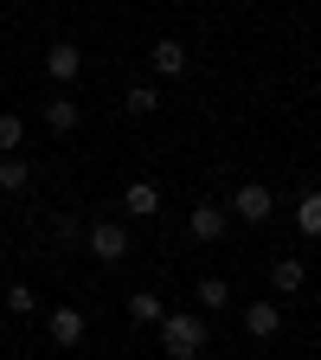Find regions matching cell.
<instances>
[{"label": "cell", "instance_id": "6da1fadb", "mask_svg": "<svg viewBox=\"0 0 321 360\" xmlns=\"http://www.w3.org/2000/svg\"><path fill=\"white\" fill-rule=\"evenodd\" d=\"M155 328H161L167 360H199V347H206V315H193V309H167Z\"/></svg>", "mask_w": 321, "mask_h": 360}, {"label": "cell", "instance_id": "7a4b0ae2", "mask_svg": "<svg viewBox=\"0 0 321 360\" xmlns=\"http://www.w3.org/2000/svg\"><path fill=\"white\" fill-rule=\"evenodd\" d=\"M232 212H238L244 225H263L270 212H277V200H270V187H263V180H244V187L232 193Z\"/></svg>", "mask_w": 321, "mask_h": 360}, {"label": "cell", "instance_id": "3957f363", "mask_svg": "<svg viewBox=\"0 0 321 360\" xmlns=\"http://www.w3.org/2000/svg\"><path fill=\"white\" fill-rule=\"evenodd\" d=\"M90 251H97L103 264H122V257H129V232H122L116 219H103L97 232H90Z\"/></svg>", "mask_w": 321, "mask_h": 360}, {"label": "cell", "instance_id": "277c9868", "mask_svg": "<svg viewBox=\"0 0 321 360\" xmlns=\"http://www.w3.org/2000/svg\"><path fill=\"white\" fill-rule=\"evenodd\" d=\"M244 328H251L257 341H270V335H283V309L270 302V296H263V302H244Z\"/></svg>", "mask_w": 321, "mask_h": 360}, {"label": "cell", "instance_id": "5b68a950", "mask_svg": "<svg viewBox=\"0 0 321 360\" xmlns=\"http://www.w3.org/2000/svg\"><path fill=\"white\" fill-rule=\"evenodd\" d=\"M45 328H52V341H58V347H77L90 322H84V309H52V315H45Z\"/></svg>", "mask_w": 321, "mask_h": 360}, {"label": "cell", "instance_id": "8992f818", "mask_svg": "<svg viewBox=\"0 0 321 360\" xmlns=\"http://www.w3.org/2000/svg\"><path fill=\"white\" fill-rule=\"evenodd\" d=\"M32 155H0V193H26L32 187Z\"/></svg>", "mask_w": 321, "mask_h": 360}, {"label": "cell", "instance_id": "52a82bcc", "mask_svg": "<svg viewBox=\"0 0 321 360\" xmlns=\"http://www.w3.org/2000/svg\"><path fill=\"white\" fill-rule=\"evenodd\" d=\"M308 283V264L302 257H277V264H270V290H277V296H296Z\"/></svg>", "mask_w": 321, "mask_h": 360}, {"label": "cell", "instance_id": "ba28073f", "mask_svg": "<svg viewBox=\"0 0 321 360\" xmlns=\"http://www.w3.org/2000/svg\"><path fill=\"white\" fill-rule=\"evenodd\" d=\"M193 238L199 245H212V238H225V225H232V212H225V206H193Z\"/></svg>", "mask_w": 321, "mask_h": 360}, {"label": "cell", "instance_id": "9c48e42d", "mask_svg": "<svg viewBox=\"0 0 321 360\" xmlns=\"http://www.w3.org/2000/svg\"><path fill=\"white\" fill-rule=\"evenodd\" d=\"M122 206H129V219H155L161 212V187L155 180H135V187L122 193Z\"/></svg>", "mask_w": 321, "mask_h": 360}, {"label": "cell", "instance_id": "30bf717a", "mask_svg": "<svg viewBox=\"0 0 321 360\" xmlns=\"http://www.w3.org/2000/svg\"><path fill=\"white\" fill-rule=\"evenodd\" d=\"M77 122H84L77 97H45V129H58V135H71Z\"/></svg>", "mask_w": 321, "mask_h": 360}, {"label": "cell", "instance_id": "8fae6325", "mask_svg": "<svg viewBox=\"0 0 321 360\" xmlns=\"http://www.w3.org/2000/svg\"><path fill=\"white\" fill-rule=\"evenodd\" d=\"M148 65H155L161 77H180V71H187V45H180V39H161L155 52H148Z\"/></svg>", "mask_w": 321, "mask_h": 360}, {"label": "cell", "instance_id": "7c38bea8", "mask_svg": "<svg viewBox=\"0 0 321 360\" xmlns=\"http://www.w3.org/2000/svg\"><path fill=\"white\" fill-rule=\"evenodd\" d=\"M45 71H52L58 84H71L84 71V52H77V45H52V52H45Z\"/></svg>", "mask_w": 321, "mask_h": 360}, {"label": "cell", "instance_id": "4fadbf2b", "mask_svg": "<svg viewBox=\"0 0 321 360\" xmlns=\"http://www.w3.org/2000/svg\"><path fill=\"white\" fill-rule=\"evenodd\" d=\"M161 315H167V302H161L155 290H135V296H129V322H142V328H155Z\"/></svg>", "mask_w": 321, "mask_h": 360}, {"label": "cell", "instance_id": "5bb4252c", "mask_svg": "<svg viewBox=\"0 0 321 360\" xmlns=\"http://www.w3.org/2000/svg\"><path fill=\"white\" fill-rule=\"evenodd\" d=\"M20 142H26V116H0V155H20Z\"/></svg>", "mask_w": 321, "mask_h": 360}, {"label": "cell", "instance_id": "9a60e30c", "mask_svg": "<svg viewBox=\"0 0 321 360\" xmlns=\"http://www.w3.org/2000/svg\"><path fill=\"white\" fill-rule=\"evenodd\" d=\"M296 225H302L308 238L321 232V193H302V200H296Z\"/></svg>", "mask_w": 321, "mask_h": 360}, {"label": "cell", "instance_id": "2e32d148", "mask_svg": "<svg viewBox=\"0 0 321 360\" xmlns=\"http://www.w3.org/2000/svg\"><path fill=\"white\" fill-rule=\"evenodd\" d=\"M122 110H129V116H155V110H161V97H155L148 84H135L129 97H122Z\"/></svg>", "mask_w": 321, "mask_h": 360}, {"label": "cell", "instance_id": "e0dca14e", "mask_svg": "<svg viewBox=\"0 0 321 360\" xmlns=\"http://www.w3.org/2000/svg\"><path fill=\"white\" fill-rule=\"evenodd\" d=\"M199 302L206 309H225V302H232V283H225V277H199Z\"/></svg>", "mask_w": 321, "mask_h": 360}, {"label": "cell", "instance_id": "ac0fdd59", "mask_svg": "<svg viewBox=\"0 0 321 360\" xmlns=\"http://www.w3.org/2000/svg\"><path fill=\"white\" fill-rule=\"evenodd\" d=\"M7 309H13V315H26V322H32V315H39V296H32L26 283H13V290H7Z\"/></svg>", "mask_w": 321, "mask_h": 360}]
</instances>
